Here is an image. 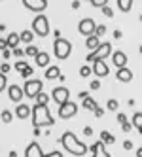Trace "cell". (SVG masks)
Returning a JSON list of instances; mask_svg holds the SVG:
<instances>
[{"label": "cell", "mask_w": 142, "mask_h": 157, "mask_svg": "<svg viewBox=\"0 0 142 157\" xmlns=\"http://www.w3.org/2000/svg\"><path fill=\"white\" fill-rule=\"evenodd\" d=\"M61 144H63V148H64V151H68L70 155H76V157H82V155H85L87 153V146L83 144V142H80L78 140V136L72 132V131H67L61 136V140H59Z\"/></svg>", "instance_id": "cell-1"}, {"label": "cell", "mask_w": 142, "mask_h": 157, "mask_svg": "<svg viewBox=\"0 0 142 157\" xmlns=\"http://www.w3.org/2000/svg\"><path fill=\"white\" fill-rule=\"evenodd\" d=\"M30 116H32V123H34L36 129H40V127H51L53 123H55V119L51 117L48 106L34 104V106L30 108Z\"/></svg>", "instance_id": "cell-2"}, {"label": "cell", "mask_w": 142, "mask_h": 157, "mask_svg": "<svg viewBox=\"0 0 142 157\" xmlns=\"http://www.w3.org/2000/svg\"><path fill=\"white\" fill-rule=\"evenodd\" d=\"M53 53H55V57L61 59V61L68 59L70 53H72V44L67 38H57L53 42Z\"/></svg>", "instance_id": "cell-3"}, {"label": "cell", "mask_w": 142, "mask_h": 157, "mask_svg": "<svg viewBox=\"0 0 142 157\" xmlns=\"http://www.w3.org/2000/svg\"><path fill=\"white\" fill-rule=\"evenodd\" d=\"M21 89H23V95H27V98H36L44 91V83H42V80L30 78V80H25V85Z\"/></svg>", "instance_id": "cell-4"}, {"label": "cell", "mask_w": 142, "mask_h": 157, "mask_svg": "<svg viewBox=\"0 0 142 157\" xmlns=\"http://www.w3.org/2000/svg\"><path fill=\"white\" fill-rule=\"evenodd\" d=\"M32 34H38V36H42V38H46L48 34H49V21H48V17L46 15H36L34 17V21H32Z\"/></svg>", "instance_id": "cell-5"}, {"label": "cell", "mask_w": 142, "mask_h": 157, "mask_svg": "<svg viewBox=\"0 0 142 157\" xmlns=\"http://www.w3.org/2000/svg\"><path fill=\"white\" fill-rule=\"evenodd\" d=\"M110 55H112V44L110 42H102L93 53L87 55L85 61H104L106 57H110Z\"/></svg>", "instance_id": "cell-6"}, {"label": "cell", "mask_w": 142, "mask_h": 157, "mask_svg": "<svg viewBox=\"0 0 142 157\" xmlns=\"http://www.w3.org/2000/svg\"><path fill=\"white\" fill-rule=\"evenodd\" d=\"M76 114H78V104H76L74 100H68V102L61 104L59 110H57V116H59L61 119H70V117H74Z\"/></svg>", "instance_id": "cell-7"}, {"label": "cell", "mask_w": 142, "mask_h": 157, "mask_svg": "<svg viewBox=\"0 0 142 157\" xmlns=\"http://www.w3.org/2000/svg\"><path fill=\"white\" fill-rule=\"evenodd\" d=\"M49 98H53L55 102L61 106V104H64V102H68L70 100V91L64 85H59V87H53L51 89V97Z\"/></svg>", "instance_id": "cell-8"}, {"label": "cell", "mask_w": 142, "mask_h": 157, "mask_svg": "<svg viewBox=\"0 0 142 157\" xmlns=\"http://www.w3.org/2000/svg\"><path fill=\"white\" fill-rule=\"evenodd\" d=\"M95 27H97V23H95L91 17H85V19H82L80 23H78V30H80V34H83L85 38H87V36H93Z\"/></svg>", "instance_id": "cell-9"}, {"label": "cell", "mask_w": 142, "mask_h": 157, "mask_svg": "<svg viewBox=\"0 0 142 157\" xmlns=\"http://www.w3.org/2000/svg\"><path fill=\"white\" fill-rule=\"evenodd\" d=\"M23 6L30 12H36V13H42L44 10L48 8V2L46 0H23Z\"/></svg>", "instance_id": "cell-10"}, {"label": "cell", "mask_w": 142, "mask_h": 157, "mask_svg": "<svg viewBox=\"0 0 142 157\" xmlns=\"http://www.w3.org/2000/svg\"><path fill=\"white\" fill-rule=\"evenodd\" d=\"M8 97H10V100L12 102H17V104H21V100H23V89H21L19 85H15V83H12L8 87Z\"/></svg>", "instance_id": "cell-11"}, {"label": "cell", "mask_w": 142, "mask_h": 157, "mask_svg": "<svg viewBox=\"0 0 142 157\" xmlns=\"http://www.w3.org/2000/svg\"><path fill=\"white\" fill-rule=\"evenodd\" d=\"M91 72H93L95 76H99V78H104V76H108L110 68H108V64H106L104 61H93V68H91Z\"/></svg>", "instance_id": "cell-12"}, {"label": "cell", "mask_w": 142, "mask_h": 157, "mask_svg": "<svg viewBox=\"0 0 142 157\" xmlns=\"http://www.w3.org/2000/svg\"><path fill=\"white\" fill-rule=\"evenodd\" d=\"M25 157H44V150L38 142H30L25 150Z\"/></svg>", "instance_id": "cell-13"}, {"label": "cell", "mask_w": 142, "mask_h": 157, "mask_svg": "<svg viewBox=\"0 0 142 157\" xmlns=\"http://www.w3.org/2000/svg\"><path fill=\"white\" fill-rule=\"evenodd\" d=\"M112 63L116 64V68H125L127 66V55L123 51H112Z\"/></svg>", "instance_id": "cell-14"}, {"label": "cell", "mask_w": 142, "mask_h": 157, "mask_svg": "<svg viewBox=\"0 0 142 157\" xmlns=\"http://www.w3.org/2000/svg\"><path fill=\"white\" fill-rule=\"evenodd\" d=\"M116 78L119 82H123V83H129V82H133V70L131 68H117V72H116Z\"/></svg>", "instance_id": "cell-15"}, {"label": "cell", "mask_w": 142, "mask_h": 157, "mask_svg": "<svg viewBox=\"0 0 142 157\" xmlns=\"http://www.w3.org/2000/svg\"><path fill=\"white\" fill-rule=\"evenodd\" d=\"M34 61H36V66H40V68H48V66H49V53L38 51V55L34 57Z\"/></svg>", "instance_id": "cell-16"}, {"label": "cell", "mask_w": 142, "mask_h": 157, "mask_svg": "<svg viewBox=\"0 0 142 157\" xmlns=\"http://www.w3.org/2000/svg\"><path fill=\"white\" fill-rule=\"evenodd\" d=\"M15 116L19 119H27L30 116V106L29 104H17L15 106Z\"/></svg>", "instance_id": "cell-17"}, {"label": "cell", "mask_w": 142, "mask_h": 157, "mask_svg": "<svg viewBox=\"0 0 142 157\" xmlns=\"http://www.w3.org/2000/svg\"><path fill=\"white\" fill-rule=\"evenodd\" d=\"M99 46H101V40L97 38L95 34H93V36H87V38H85V48L89 49L91 53H93V51H95L97 48H99Z\"/></svg>", "instance_id": "cell-18"}, {"label": "cell", "mask_w": 142, "mask_h": 157, "mask_svg": "<svg viewBox=\"0 0 142 157\" xmlns=\"http://www.w3.org/2000/svg\"><path fill=\"white\" fill-rule=\"evenodd\" d=\"M44 76H46L48 80H57V78L61 76V68H59L57 64H55V66H48V68H46V74H44Z\"/></svg>", "instance_id": "cell-19"}, {"label": "cell", "mask_w": 142, "mask_h": 157, "mask_svg": "<svg viewBox=\"0 0 142 157\" xmlns=\"http://www.w3.org/2000/svg\"><path fill=\"white\" fill-rule=\"evenodd\" d=\"M4 40L8 44V48H12V49H15L19 46V34H17V32H10L8 38H4Z\"/></svg>", "instance_id": "cell-20"}, {"label": "cell", "mask_w": 142, "mask_h": 157, "mask_svg": "<svg viewBox=\"0 0 142 157\" xmlns=\"http://www.w3.org/2000/svg\"><path fill=\"white\" fill-rule=\"evenodd\" d=\"M82 106H83L85 110H89V112H93V110H95L97 106H99V104H97V102H95V100H93L91 97H85V98L82 100Z\"/></svg>", "instance_id": "cell-21"}, {"label": "cell", "mask_w": 142, "mask_h": 157, "mask_svg": "<svg viewBox=\"0 0 142 157\" xmlns=\"http://www.w3.org/2000/svg\"><path fill=\"white\" fill-rule=\"evenodd\" d=\"M34 40V34H32V30H23L19 34V42H25V44H30Z\"/></svg>", "instance_id": "cell-22"}, {"label": "cell", "mask_w": 142, "mask_h": 157, "mask_svg": "<svg viewBox=\"0 0 142 157\" xmlns=\"http://www.w3.org/2000/svg\"><path fill=\"white\" fill-rule=\"evenodd\" d=\"M101 142L102 144H114L116 138L112 136V132H108V131H101Z\"/></svg>", "instance_id": "cell-23"}, {"label": "cell", "mask_w": 142, "mask_h": 157, "mask_svg": "<svg viewBox=\"0 0 142 157\" xmlns=\"http://www.w3.org/2000/svg\"><path fill=\"white\" fill-rule=\"evenodd\" d=\"M117 8L121 10V12H129V10L133 8V0H117Z\"/></svg>", "instance_id": "cell-24"}, {"label": "cell", "mask_w": 142, "mask_h": 157, "mask_svg": "<svg viewBox=\"0 0 142 157\" xmlns=\"http://www.w3.org/2000/svg\"><path fill=\"white\" fill-rule=\"evenodd\" d=\"M48 102H49V95L42 91V93L36 97V104H40V106H48Z\"/></svg>", "instance_id": "cell-25"}, {"label": "cell", "mask_w": 142, "mask_h": 157, "mask_svg": "<svg viewBox=\"0 0 142 157\" xmlns=\"http://www.w3.org/2000/svg\"><path fill=\"white\" fill-rule=\"evenodd\" d=\"M38 48L36 46H27V49H23V55H27V57H36L38 55Z\"/></svg>", "instance_id": "cell-26"}, {"label": "cell", "mask_w": 142, "mask_h": 157, "mask_svg": "<svg viewBox=\"0 0 142 157\" xmlns=\"http://www.w3.org/2000/svg\"><path fill=\"white\" fill-rule=\"evenodd\" d=\"M131 125H135V129L140 131V127H142V114L140 112H136V114L133 116V123H131Z\"/></svg>", "instance_id": "cell-27"}, {"label": "cell", "mask_w": 142, "mask_h": 157, "mask_svg": "<svg viewBox=\"0 0 142 157\" xmlns=\"http://www.w3.org/2000/svg\"><path fill=\"white\" fill-rule=\"evenodd\" d=\"M0 119H2L4 123H12V119H13V114L10 110H2V114H0Z\"/></svg>", "instance_id": "cell-28"}, {"label": "cell", "mask_w": 142, "mask_h": 157, "mask_svg": "<svg viewBox=\"0 0 142 157\" xmlns=\"http://www.w3.org/2000/svg\"><path fill=\"white\" fill-rule=\"evenodd\" d=\"M91 157H110V153H108V151H106V148H104V144H102V146H101V148H99V150H97V151H95V153H93Z\"/></svg>", "instance_id": "cell-29"}, {"label": "cell", "mask_w": 142, "mask_h": 157, "mask_svg": "<svg viewBox=\"0 0 142 157\" xmlns=\"http://www.w3.org/2000/svg\"><path fill=\"white\" fill-rule=\"evenodd\" d=\"M91 74H93V72H91V66H89V64H83L82 68H80V76H82V78H89Z\"/></svg>", "instance_id": "cell-30"}, {"label": "cell", "mask_w": 142, "mask_h": 157, "mask_svg": "<svg viewBox=\"0 0 142 157\" xmlns=\"http://www.w3.org/2000/svg\"><path fill=\"white\" fill-rule=\"evenodd\" d=\"M104 32H106V27H104V25H97V27H95V32H93V34H95L97 38L101 40V36L104 34Z\"/></svg>", "instance_id": "cell-31"}, {"label": "cell", "mask_w": 142, "mask_h": 157, "mask_svg": "<svg viewBox=\"0 0 142 157\" xmlns=\"http://www.w3.org/2000/svg\"><path fill=\"white\" fill-rule=\"evenodd\" d=\"M117 106H119V102H117L116 98H110V100L106 102V108H108V110H112V112H116V110H117Z\"/></svg>", "instance_id": "cell-32"}, {"label": "cell", "mask_w": 142, "mask_h": 157, "mask_svg": "<svg viewBox=\"0 0 142 157\" xmlns=\"http://www.w3.org/2000/svg\"><path fill=\"white\" fill-rule=\"evenodd\" d=\"M27 66H29L27 61H17V63H15V70H17V72H23Z\"/></svg>", "instance_id": "cell-33"}, {"label": "cell", "mask_w": 142, "mask_h": 157, "mask_svg": "<svg viewBox=\"0 0 142 157\" xmlns=\"http://www.w3.org/2000/svg\"><path fill=\"white\" fill-rule=\"evenodd\" d=\"M32 72H34V70H32V66H27V68H25L23 72H21V76H23L25 80H30V76H32Z\"/></svg>", "instance_id": "cell-34"}, {"label": "cell", "mask_w": 142, "mask_h": 157, "mask_svg": "<svg viewBox=\"0 0 142 157\" xmlns=\"http://www.w3.org/2000/svg\"><path fill=\"white\" fill-rule=\"evenodd\" d=\"M91 4L95 8H104V6H108V0H91Z\"/></svg>", "instance_id": "cell-35"}, {"label": "cell", "mask_w": 142, "mask_h": 157, "mask_svg": "<svg viewBox=\"0 0 142 157\" xmlns=\"http://www.w3.org/2000/svg\"><path fill=\"white\" fill-rule=\"evenodd\" d=\"M6 85H8V80H6V76H4L2 72H0V91H4Z\"/></svg>", "instance_id": "cell-36"}, {"label": "cell", "mask_w": 142, "mask_h": 157, "mask_svg": "<svg viewBox=\"0 0 142 157\" xmlns=\"http://www.w3.org/2000/svg\"><path fill=\"white\" fill-rule=\"evenodd\" d=\"M101 10H102V13H104L106 17H114V12H112L110 6H104V8H101Z\"/></svg>", "instance_id": "cell-37"}, {"label": "cell", "mask_w": 142, "mask_h": 157, "mask_svg": "<svg viewBox=\"0 0 142 157\" xmlns=\"http://www.w3.org/2000/svg\"><path fill=\"white\" fill-rule=\"evenodd\" d=\"M121 129H123V132H131L133 131V125H131L129 121H125V123H121Z\"/></svg>", "instance_id": "cell-38"}, {"label": "cell", "mask_w": 142, "mask_h": 157, "mask_svg": "<svg viewBox=\"0 0 142 157\" xmlns=\"http://www.w3.org/2000/svg\"><path fill=\"white\" fill-rule=\"evenodd\" d=\"M10 70H12V66H10V64H8V63H4V64H2V66H0V72H2V74H4V76H6V74H8V72H10Z\"/></svg>", "instance_id": "cell-39"}, {"label": "cell", "mask_w": 142, "mask_h": 157, "mask_svg": "<svg viewBox=\"0 0 142 157\" xmlns=\"http://www.w3.org/2000/svg\"><path fill=\"white\" fill-rule=\"evenodd\" d=\"M93 114H95V116H97V117H102V116H104V110H102V108H101V106H97V108H95V110H93Z\"/></svg>", "instance_id": "cell-40"}, {"label": "cell", "mask_w": 142, "mask_h": 157, "mask_svg": "<svg viewBox=\"0 0 142 157\" xmlns=\"http://www.w3.org/2000/svg\"><path fill=\"white\" fill-rule=\"evenodd\" d=\"M44 157H63V153L55 150V151H49V153H44Z\"/></svg>", "instance_id": "cell-41"}, {"label": "cell", "mask_w": 142, "mask_h": 157, "mask_svg": "<svg viewBox=\"0 0 142 157\" xmlns=\"http://www.w3.org/2000/svg\"><path fill=\"white\" fill-rule=\"evenodd\" d=\"M89 87H91V89H101V82H99V80H93V82L89 83Z\"/></svg>", "instance_id": "cell-42"}, {"label": "cell", "mask_w": 142, "mask_h": 157, "mask_svg": "<svg viewBox=\"0 0 142 157\" xmlns=\"http://www.w3.org/2000/svg\"><path fill=\"white\" fill-rule=\"evenodd\" d=\"M123 148H125L127 151H131V150H133V142H131V140H125V142H123Z\"/></svg>", "instance_id": "cell-43"}, {"label": "cell", "mask_w": 142, "mask_h": 157, "mask_svg": "<svg viewBox=\"0 0 142 157\" xmlns=\"http://www.w3.org/2000/svg\"><path fill=\"white\" fill-rule=\"evenodd\" d=\"M12 51H13L15 57H23V49H21V48H15V49H12Z\"/></svg>", "instance_id": "cell-44"}, {"label": "cell", "mask_w": 142, "mask_h": 157, "mask_svg": "<svg viewBox=\"0 0 142 157\" xmlns=\"http://www.w3.org/2000/svg\"><path fill=\"white\" fill-rule=\"evenodd\" d=\"M83 134H85V136H91V134H93V129H91V127H83Z\"/></svg>", "instance_id": "cell-45"}, {"label": "cell", "mask_w": 142, "mask_h": 157, "mask_svg": "<svg viewBox=\"0 0 142 157\" xmlns=\"http://www.w3.org/2000/svg\"><path fill=\"white\" fill-rule=\"evenodd\" d=\"M117 121H119V123H125V121H127V116H125V114H117Z\"/></svg>", "instance_id": "cell-46"}, {"label": "cell", "mask_w": 142, "mask_h": 157, "mask_svg": "<svg viewBox=\"0 0 142 157\" xmlns=\"http://www.w3.org/2000/svg\"><path fill=\"white\" fill-rule=\"evenodd\" d=\"M0 49H2V51H4V49H8V44H6V40H4V38H0Z\"/></svg>", "instance_id": "cell-47"}, {"label": "cell", "mask_w": 142, "mask_h": 157, "mask_svg": "<svg viewBox=\"0 0 142 157\" xmlns=\"http://www.w3.org/2000/svg\"><path fill=\"white\" fill-rule=\"evenodd\" d=\"M2 57H4V59H10V57H12V51H10V49H4Z\"/></svg>", "instance_id": "cell-48"}, {"label": "cell", "mask_w": 142, "mask_h": 157, "mask_svg": "<svg viewBox=\"0 0 142 157\" xmlns=\"http://www.w3.org/2000/svg\"><path fill=\"white\" fill-rule=\"evenodd\" d=\"M53 36H55V40H57V38H63V36H61V30H59V29H55V30H53Z\"/></svg>", "instance_id": "cell-49"}, {"label": "cell", "mask_w": 142, "mask_h": 157, "mask_svg": "<svg viewBox=\"0 0 142 157\" xmlns=\"http://www.w3.org/2000/svg\"><path fill=\"white\" fill-rule=\"evenodd\" d=\"M114 38H116V40L121 38V30H114Z\"/></svg>", "instance_id": "cell-50"}, {"label": "cell", "mask_w": 142, "mask_h": 157, "mask_svg": "<svg viewBox=\"0 0 142 157\" xmlns=\"http://www.w3.org/2000/svg\"><path fill=\"white\" fill-rule=\"evenodd\" d=\"M85 97H89V93H85V91H80V98H82V100H83V98H85Z\"/></svg>", "instance_id": "cell-51"}, {"label": "cell", "mask_w": 142, "mask_h": 157, "mask_svg": "<svg viewBox=\"0 0 142 157\" xmlns=\"http://www.w3.org/2000/svg\"><path fill=\"white\" fill-rule=\"evenodd\" d=\"M72 8H74V10L80 8V2H78V0H74V2H72Z\"/></svg>", "instance_id": "cell-52"}]
</instances>
